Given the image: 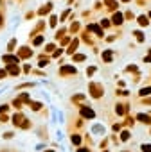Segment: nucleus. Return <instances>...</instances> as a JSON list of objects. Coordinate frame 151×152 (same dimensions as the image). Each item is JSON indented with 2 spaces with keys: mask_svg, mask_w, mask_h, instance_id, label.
<instances>
[{
  "mask_svg": "<svg viewBox=\"0 0 151 152\" xmlns=\"http://www.w3.org/2000/svg\"><path fill=\"white\" fill-rule=\"evenodd\" d=\"M142 150L144 152H151V145H142Z\"/></svg>",
  "mask_w": 151,
  "mask_h": 152,
  "instance_id": "obj_3",
  "label": "nucleus"
},
{
  "mask_svg": "<svg viewBox=\"0 0 151 152\" xmlns=\"http://www.w3.org/2000/svg\"><path fill=\"white\" fill-rule=\"evenodd\" d=\"M140 25H147V18L146 16H140Z\"/></svg>",
  "mask_w": 151,
  "mask_h": 152,
  "instance_id": "obj_2",
  "label": "nucleus"
},
{
  "mask_svg": "<svg viewBox=\"0 0 151 152\" xmlns=\"http://www.w3.org/2000/svg\"><path fill=\"white\" fill-rule=\"evenodd\" d=\"M151 93V88H144L142 91H140V95H149Z\"/></svg>",
  "mask_w": 151,
  "mask_h": 152,
  "instance_id": "obj_1",
  "label": "nucleus"
}]
</instances>
